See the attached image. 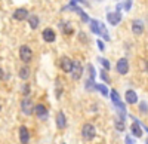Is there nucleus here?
<instances>
[{
	"instance_id": "1",
	"label": "nucleus",
	"mask_w": 148,
	"mask_h": 144,
	"mask_svg": "<svg viewBox=\"0 0 148 144\" xmlns=\"http://www.w3.org/2000/svg\"><path fill=\"white\" fill-rule=\"evenodd\" d=\"M95 135H96V129H95V126H93L92 123H84V125L82 126V137H83L86 141L93 140Z\"/></svg>"
},
{
	"instance_id": "2",
	"label": "nucleus",
	"mask_w": 148,
	"mask_h": 144,
	"mask_svg": "<svg viewBox=\"0 0 148 144\" xmlns=\"http://www.w3.org/2000/svg\"><path fill=\"white\" fill-rule=\"evenodd\" d=\"M19 58H21L22 63H30L31 59H33V51H31V48L27 46V45H22L19 48Z\"/></svg>"
},
{
	"instance_id": "3",
	"label": "nucleus",
	"mask_w": 148,
	"mask_h": 144,
	"mask_svg": "<svg viewBox=\"0 0 148 144\" xmlns=\"http://www.w3.org/2000/svg\"><path fill=\"white\" fill-rule=\"evenodd\" d=\"M33 110H34L33 101H31L28 97H25V98L21 101V112L25 114V116H31V114H33Z\"/></svg>"
},
{
	"instance_id": "4",
	"label": "nucleus",
	"mask_w": 148,
	"mask_h": 144,
	"mask_svg": "<svg viewBox=\"0 0 148 144\" xmlns=\"http://www.w3.org/2000/svg\"><path fill=\"white\" fill-rule=\"evenodd\" d=\"M71 77L74 79V80H79L80 77H82V74H83V67H82V64H80V61H73V67H71Z\"/></svg>"
},
{
	"instance_id": "5",
	"label": "nucleus",
	"mask_w": 148,
	"mask_h": 144,
	"mask_svg": "<svg viewBox=\"0 0 148 144\" xmlns=\"http://www.w3.org/2000/svg\"><path fill=\"white\" fill-rule=\"evenodd\" d=\"M33 113H34L37 117H39V119H42V121H46V119H47V109H46L43 104H37V105H34Z\"/></svg>"
},
{
	"instance_id": "6",
	"label": "nucleus",
	"mask_w": 148,
	"mask_h": 144,
	"mask_svg": "<svg viewBox=\"0 0 148 144\" xmlns=\"http://www.w3.org/2000/svg\"><path fill=\"white\" fill-rule=\"evenodd\" d=\"M116 68L119 71V74H127V71H129V63H127V59L126 58H120L119 61H117Z\"/></svg>"
},
{
	"instance_id": "7",
	"label": "nucleus",
	"mask_w": 148,
	"mask_h": 144,
	"mask_svg": "<svg viewBox=\"0 0 148 144\" xmlns=\"http://www.w3.org/2000/svg\"><path fill=\"white\" fill-rule=\"evenodd\" d=\"M30 14H28V10L27 9H24V8H19V9H16L15 12H14V19H16V21H24V19H27V17H28Z\"/></svg>"
},
{
	"instance_id": "8",
	"label": "nucleus",
	"mask_w": 148,
	"mask_h": 144,
	"mask_svg": "<svg viewBox=\"0 0 148 144\" xmlns=\"http://www.w3.org/2000/svg\"><path fill=\"white\" fill-rule=\"evenodd\" d=\"M59 63H61V68H62V71H65V73H70L71 67H73V59L68 58V56H62Z\"/></svg>"
},
{
	"instance_id": "9",
	"label": "nucleus",
	"mask_w": 148,
	"mask_h": 144,
	"mask_svg": "<svg viewBox=\"0 0 148 144\" xmlns=\"http://www.w3.org/2000/svg\"><path fill=\"white\" fill-rule=\"evenodd\" d=\"M19 140L22 144H28L30 141V131L27 126H21L19 128Z\"/></svg>"
},
{
	"instance_id": "10",
	"label": "nucleus",
	"mask_w": 148,
	"mask_h": 144,
	"mask_svg": "<svg viewBox=\"0 0 148 144\" xmlns=\"http://www.w3.org/2000/svg\"><path fill=\"white\" fill-rule=\"evenodd\" d=\"M107 19H108V22L111 24V25H117V24L121 21V15H120V12H110V14L107 15Z\"/></svg>"
},
{
	"instance_id": "11",
	"label": "nucleus",
	"mask_w": 148,
	"mask_h": 144,
	"mask_svg": "<svg viewBox=\"0 0 148 144\" xmlns=\"http://www.w3.org/2000/svg\"><path fill=\"white\" fill-rule=\"evenodd\" d=\"M125 98H126V103H127V104H136V103H138V95H136V92H135L133 89L126 91Z\"/></svg>"
},
{
	"instance_id": "12",
	"label": "nucleus",
	"mask_w": 148,
	"mask_h": 144,
	"mask_svg": "<svg viewBox=\"0 0 148 144\" xmlns=\"http://www.w3.org/2000/svg\"><path fill=\"white\" fill-rule=\"evenodd\" d=\"M43 39H45V42H47V43H52V42H55V39H56V34H55V31L53 30H51V28H46V30H43Z\"/></svg>"
},
{
	"instance_id": "13",
	"label": "nucleus",
	"mask_w": 148,
	"mask_h": 144,
	"mask_svg": "<svg viewBox=\"0 0 148 144\" xmlns=\"http://www.w3.org/2000/svg\"><path fill=\"white\" fill-rule=\"evenodd\" d=\"M132 31H133V34H141L144 31V22L141 19L132 21Z\"/></svg>"
},
{
	"instance_id": "14",
	"label": "nucleus",
	"mask_w": 148,
	"mask_h": 144,
	"mask_svg": "<svg viewBox=\"0 0 148 144\" xmlns=\"http://www.w3.org/2000/svg\"><path fill=\"white\" fill-rule=\"evenodd\" d=\"M130 131H132V134L135 135V137H142V129H141V123H139V121H136L135 119L133 121V123H132V126H130Z\"/></svg>"
},
{
	"instance_id": "15",
	"label": "nucleus",
	"mask_w": 148,
	"mask_h": 144,
	"mask_svg": "<svg viewBox=\"0 0 148 144\" xmlns=\"http://www.w3.org/2000/svg\"><path fill=\"white\" fill-rule=\"evenodd\" d=\"M56 126L59 129H64L67 126V117L62 112H58V114H56Z\"/></svg>"
},
{
	"instance_id": "16",
	"label": "nucleus",
	"mask_w": 148,
	"mask_h": 144,
	"mask_svg": "<svg viewBox=\"0 0 148 144\" xmlns=\"http://www.w3.org/2000/svg\"><path fill=\"white\" fill-rule=\"evenodd\" d=\"M27 21H28V24H30V27L33 28V30H36L37 27H39V17L37 15H28L27 17Z\"/></svg>"
},
{
	"instance_id": "17",
	"label": "nucleus",
	"mask_w": 148,
	"mask_h": 144,
	"mask_svg": "<svg viewBox=\"0 0 148 144\" xmlns=\"http://www.w3.org/2000/svg\"><path fill=\"white\" fill-rule=\"evenodd\" d=\"M19 77H21L22 80H27V79L30 77V68H28L27 65H24V67L19 70Z\"/></svg>"
},
{
	"instance_id": "18",
	"label": "nucleus",
	"mask_w": 148,
	"mask_h": 144,
	"mask_svg": "<svg viewBox=\"0 0 148 144\" xmlns=\"http://www.w3.org/2000/svg\"><path fill=\"white\" fill-rule=\"evenodd\" d=\"M95 89L99 91V92L104 95V97H108V89H107L105 85H102V83H95Z\"/></svg>"
},
{
	"instance_id": "19",
	"label": "nucleus",
	"mask_w": 148,
	"mask_h": 144,
	"mask_svg": "<svg viewBox=\"0 0 148 144\" xmlns=\"http://www.w3.org/2000/svg\"><path fill=\"white\" fill-rule=\"evenodd\" d=\"M73 10H74V12H77V14H79V15L82 17V19H83V21H86V22L89 21V17L86 15V14H84V12H83V10H82L80 8H77V6H74V8H73Z\"/></svg>"
},
{
	"instance_id": "20",
	"label": "nucleus",
	"mask_w": 148,
	"mask_h": 144,
	"mask_svg": "<svg viewBox=\"0 0 148 144\" xmlns=\"http://www.w3.org/2000/svg\"><path fill=\"white\" fill-rule=\"evenodd\" d=\"M116 129L120 131V132H123V131H125V121L117 119V121H116Z\"/></svg>"
},
{
	"instance_id": "21",
	"label": "nucleus",
	"mask_w": 148,
	"mask_h": 144,
	"mask_svg": "<svg viewBox=\"0 0 148 144\" xmlns=\"http://www.w3.org/2000/svg\"><path fill=\"white\" fill-rule=\"evenodd\" d=\"M98 63H101V64L104 65L105 71L111 68V65H110V61H108V59H105V58H101V56H99V58H98Z\"/></svg>"
},
{
	"instance_id": "22",
	"label": "nucleus",
	"mask_w": 148,
	"mask_h": 144,
	"mask_svg": "<svg viewBox=\"0 0 148 144\" xmlns=\"http://www.w3.org/2000/svg\"><path fill=\"white\" fill-rule=\"evenodd\" d=\"M22 94L25 95V97L30 94V85H28V83H27V85H24V88H22Z\"/></svg>"
},
{
	"instance_id": "23",
	"label": "nucleus",
	"mask_w": 148,
	"mask_h": 144,
	"mask_svg": "<svg viewBox=\"0 0 148 144\" xmlns=\"http://www.w3.org/2000/svg\"><path fill=\"white\" fill-rule=\"evenodd\" d=\"M139 110H141L142 113H147V103H145V101H142V103L139 104Z\"/></svg>"
},
{
	"instance_id": "24",
	"label": "nucleus",
	"mask_w": 148,
	"mask_h": 144,
	"mask_svg": "<svg viewBox=\"0 0 148 144\" xmlns=\"http://www.w3.org/2000/svg\"><path fill=\"white\" fill-rule=\"evenodd\" d=\"M99 76L102 77V80H105V82H110V77L107 76V71H105V70H102V71H101V74H99Z\"/></svg>"
},
{
	"instance_id": "25",
	"label": "nucleus",
	"mask_w": 148,
	"mask_h": 144,
	"mask_svg": "<svg viewBox=\"0 0 148 144\" xmlns=\"http://www.w3.org/2000/svg\"><path fill=\"white\" fill-rule=\"evenodd\" d=\"M130 6H132V0H126V3L123 5V8H125L126 10H129V9H130Z\"/></svg>"
},
{
	"instance_id": "26",
	"label": "nucleus",
	"mask_w": 148,
	"mask_h": 144,
	"mask_svg": "<svg viewBox=\"0 0 148 144\" xmlns=\"http://www.w3.org/2000/svg\"><path fill=\"white\" fill-rule=\"evenodd\" d=\"M125 143H126V144H135V141L132 140V137H130V135H127V137L125 138Z\"/></svg>"
},
{
	"instance_id": "27",
	"label": "nucleus",
	"mask_w": 148,
	"mask_h": 144,
	"mask_svg": "<svg viewBox=\"0 0 148 144\" xmlns=\"http://www.w3.org/2000/svg\"><path fill=\"white\" fill-rule=\"evenodd\" d=\"M98 46H99V49H101V51H104V49H105V48H104V43H102L99 39H98Z\"/></svg>"
},
{
	"instance_id": "28",
	"label": "nucleus",
	"mask_w": 148,
	"mask_h": 144,
	"mask_svg": "<svg viewBox=\"0 0 148 144\" xmlns=\"http://www.w3.org/2000/svg\"><path fill=\"white\" fill-rule=\"evenodd\" d=\"M2 79H3V70L0 68V80H2Z\"/></svg>"
}]
</instances>
